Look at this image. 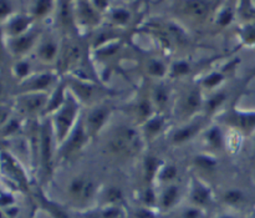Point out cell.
I'll use <instances>...</instances> for the list:
<instances>
[{"instance_id":"obj_12","label":"cell","mask_w":255,"mask_h":218,"mask_svg":"<svg viewBox=\"0 0 255 218\" xmlns=\"http://www.w3.org/2000/svg\"><path fill=\"white\" fill-rule=\"evenodd\" d=\"M30 22H31V19H29V17H26V16L15 17V19L12 20L9 25L10 31H11L14 35L20 34V32H22L25 29H26L27 25H29Z\"/></svg>"},{"instance_id":"obj_47","label":"cell","mask_w":255,"mask_h":218,"mask_svg":"<svg viewBox=\"0 0 255 218\" xmlns=\"http://www.w3.org/2000/svg\"><path fill=\"white\" fill-rule=\"evenodd\" d=\"M117 49H119V45H111L110 47H106V49L101 50L100 54L104 55V56H109V55H114L115 52L117 51Z\"/></svg>"},{"instance_id":"obj_9","label":"cell","mask_w":255,"mask_h":218,"mask_svg":"<svg viewBox=\"0 0 255 218\" xmlns=\"http://www.w3.org/2000/svg\"><path fill=\"white\" fill-rule=\"evenodd\" d=\"M54 80V76L50 74H42L40 76L35 77L31 82L29 84L30 90H44L49 86Z\"/></svg>"},{"instance_id":"obj_49","label":"cell","mask_w":255,"mask_h":218,"mask_svg":"<svg viewBox=\"0 0 255 218\" xmlns=\"http://www.w3.org/2000/svg\"><path fill=\"white\" fill-rule=\"evenodd\" d=\"M137 218H154V215L151 214L149 211L147 210H139L137 212Z\"/></svg>"},{"instance_id":"obj_32","label":"cell","mask_w":255,"mask_h":218,"mask_svg":"<svg viewBox=\"0 0 255 218\" xmlns=\"http://www.w3.org/2000/svg\"><path fill=\"white\" fill-rule=\"evenodd\" d=\"M50 7H51V2L45 1V0H40V1H37L36 5H35V14H36L37 16H41V15L46 14V12L49 11Z\"/></svg>"},{"instance_id":"obj_20","label":"cell","mask_w":255,"mask_h":218,"mask_svg":"<svg viewBox=\"0 0 255 218\" xmlns=\"http://www.w3.org/2000/svg\"><path fill=\"white\" fill-rule=\"evenodd\" d=\"M86 182L87 181H85V180H82V179L74 180V181H72L69 186L70 194H71L72 196H81L82 197L85 186H86Z\"/></svg>"},{"instance_id":"obj_53","label":"cell","mask_w":255,"mask_h":218,"mask_svg":"<svg viewBox=\"0 0 255 218\" xmlns=\"http://www.w3.org/2000/svg\"><path fill=\"white\" fill-rule=\"evenodd\" d=\"M253 218H255V217H253Z\"/></svg>"},{"instance_id":"obj_11","label":"cell","mask_w":255,"mask_h":218,"mask_svg":"<svg viewBox=\"0 0 255 218\" xmlns=\"http://www.w3.org/2000/svg\"><path fill=\"white\" fill-rule=\"evenodd\" d=\"M62 104H65L64 101V85L59 86L56 89V91L54 92L52 97L50 99L49 104H47V111H54V110L59 109Z\"/></svg>"},{"instance_id":"obj_25","label":"cell","mask_w":255,"mask_h":218,"mask_svg":"<svg viewBox=\"0 0 255 218\" xmlns=\"http://www.w3.org/2000/svg\"><path fill=\"white\" fill-rule=\"evenodd\" d=\"M224 100H226V95L224 94L214 95V96L211 97V99L208 100V102H207V110H208V111H214L217 107L221 106L222 102H223Z\"/></svg>"},{"instance_id":"obj_17","label":"cell","mask_w":255,"mask_h":218,"mask_svg":"<svg viewBox=\"0 0 255 218\" xmlns=\"http://www.w3.org/2000/svg\"><path fill=\"white\" fill-rule=\"evenodd\" d=\"M39 199L41 200V202H42V205H44L45 209H46L47 211L52 215V217L54 218H70L69 215H67L65 211H62L59 206H56V205L52 204V202L46 201V200H45L42 196H40Z\"/></svg>"},{"instance_id":"obj_36","label":"cell","mask_w":255,"mask_h":218,"mask_svg":"<svg viewBox=\"0 0 255 218\" xmlns=\"http://www.w3.org/2000/svg\"><path fill=\"white\" fill-rule=\"evenodd\" d=\"M177 176V169L174 166H167L161 174V179L163 181H171Z\"/></svg>"},{"instance_id":"obj_29","label":"cell","mask_w":255,"mask_h":218,"mask_svg":"<svg viewBox=\"0 0 255 218\" xmlns=\"http://www.w3.org/2000/svg\"><path fill=\"white\" fill-rule=\"evenodd\" d=\"M222 80H223V76H222V74L214 72V74L209 75V76H207L206 79H204L203 85L206 87H214V86H217L219 82H222Z\"/></svg>"},{"instance_id":"obj_44","label":"cell","mask_w":255,"mask_h":218,"mask_svg":"<svg viewBox=\"0 0 255 218\" xmlns=\"http://www.w3.org/2000/svg\"><path fill=\"white\" fill-rule=\"evenodd\" d=\"M183 218H202V214L198 209H188L184 211Z\"/></svg>"},{"instance_id":"obj_7","label":"cell","mask_w":255,"mask_h":218,"mask_svg":"<svg viewBox=\"0 0 255 218\" xmlns=\"http://www.w3.org/2000/svg\"><path fill=\"white\" fill-rule=\"evenodd\" d=\"M199 129V125H191V126H186L183 129L176 131V134L173 135V141L174 142H184L187 140H189L191 137H193L197 134Z\"/></svg>"},{"instance_id":"obj_24","label":"cell","mask_w":255,"mask_h":218,"mask_svg":"<svg viewBox=\"0 0 255 218\" xmlns=\"http://www.w3.org/2000/svg\"><path fill=\"white\" fill-rule=\"evenodd\" d=\"M148 72L151 75H154V76H163L164 72H166V66L161 61L153 60V61L149 62Z\"/></svg>"},{"instance_id":"obj_42","label":"cell","mask_w":255,"mask_h":218,"mask_svg":"<svg viewBox=\"0 0 255 218\" xmlns=\"http://www.w3.org/2000/svg\"><path fill=\"white\" fill-rule=\"evenodd\" d=\"M120 216V211L117 209H107L101 212L99 218H117Z\"/></svg>"},{"instance_id":"obj_4","label":"cell","mask_w":255,"mask_h":218,"mask_svg":"<svg viewBox=\"0 0 255 218\" xmlns=\"http://www.w3.org/2000/svg\"><path fill=\"white\" fill-rule=\"evenodd\" d=\"M107 116H109V110L106 107H99V109L92 110L87 116V125H89L90 130L94 132L99 131L106 121Z\"/></svg>"},{"instance_id":"obj_26","label":"cell","mask_w":255,"mask_h":218,"mask_svg":"<svg viewBox=\"0 0 255 218\" xmlns=\"http://www.w3.org/2000/svg\"><path fill=\"white\" fill-rule=\"evenodd\" d=\"M154 99H156V102L159 106H163L168 101V92L163 86H158L156 89V92H154Z\"/></svg>"},{"instance_id":"obj_21","label":"cell","mask_w":255,"mask_h":218,"mask_svg":"<svg viewBox=\"0 0 255 218\" xmlns=\"http://www.w3.org/2000/svg\"><path fill=\"white\" fill-rule=\"evenodd\" d=\"M207 136H208V141L211 142L212 146L216 147V149H219V147L222 146V144H223L222 132L218 127H213V129L208 132V135H207Z\"/></svg>"},{"instance_id":"obj_48","label":"cell","mask_w":255,"mask_h":218,"mask_svg":"<svg viewBox=\"0 0 255 218\" xmlns=\"http://www.w3.org/2000/svg\"><path fill=\"white\" fill-rule=\"evenodd\" d=\"M244 36H246L247 41H249V42L255 41V27H248L246 31V34H244Z\"/></svg>"},{"instance_id":"obj_34","label":"cell","mask_w":255,"mask_h":218,"mask_svg":"<svg viewBox=\"0 0 255 218\" xmlns=\"http://www.w3.org/2000/svg\"><path fill=\"white\" fill-rule=\"evenodd\" d=\"M189 72V65L186 61H178L173 65V75L181 76Z\"/></svg>"},{"instance_id":"obj_33","label":"cell","mask_w":255,"mask_h":218,"mask_svg":"<svg viewBox=\"0 0 255 218\" xmlns=\"http://www.w3.org/2000/svg\"><path fill=\"white\" fill-rule=\"evenodd\" d=\"M232 19H233V11L231 9H226L221 12L218 19V24L221 26H227V25L231 24Z\"/></svg>"},{"instance_id":"obj_41","label":"cell","mask_w":255,"mask_h":218,"mask_svg":"<svg viewBox=\"0 0 255 218\" xmlns=\"http://www.w3.org/2000/svg\"><path fill=\"white\" fill-rule=\"evenodd\" d=\"M29 64L27 62H19V64L16 65V74L17 76L20 77H24L26 76L27 74H29Z\"/></svg>"},{"instance_id":"obj_30","label":"cell","mask_w":255,"mask_h":218,"mask_svg":"<svg viewBox=\"0 0 255 218\" xmlns=\"http://www.w3.org/2000/svg\"><path fill=\"white\" fill-rule=\"evenodd\" d=\"M81 15L86 21H96V16H95L94 10H92L91 6H89L86 2H81Z\"/></svg>"},{"instance_id":"obj_2","label":"cell","mask_w":255,"mask_h":218,"mask_svg":"<svg viewBox=\"0 0 255 218\" xmlns=\"http://www.w3.org/2000/svg\"><path fill=\"white\" fill-rule=\"evenodd\" d=\"M52 142L51 132H50L49 124H45L41 130V161L44 169L47 174L51 172V159H52Z\"/></svg>"},{"instance_id":"obj_23","label":"cell","mask_w":255,"mask_h":218,"mask_svg":"<svg viewBox=\"0 0 255 218\" xmlns=\"http://www.w3.org/2000/svg\"><path fill=\"white\" fill-rule=\"evenodd\" d=\"M196 165L197 166H199L201 169L203 170H214V167H216L217 162L214 161L212 157H208V156H197L196 157Z\"/></svg>"},{"instance_id":"obj_50","label":"cell","mask_w":255,"mask_h":218,"mask_svg":"<svg viewBox=\"0 0 255 218\" xmlns=\"http://www.w3.org/2000/svg\"><path fill=\"white\" fill-rule=\"evenodd\" d=\"M5 212H6V215L9 217H15L17 215V209H14V207H9L7 210H5Z\"/></svg>"},{"instance_id":"obj_31","label":"cell","mask_w":255,"mask_h":218,"mask_svg":"<svg viewBox=\"0 0 255 218\" xmlns=\"http://www.w3.org/2000/svg\"><path fill=\"white\" fill-rule=\"evenodd\" d=\"M238 119L244 129H253V127H255V114L241 115Z\"/></svg>"},{"instance_id":"obj_38","label":"cell","mask_w":255,"mask_h":218,"mask_svg":"<svg viewBox=\"0 0 255 218\" xmlns=\"http://www.w3.org/2000/svg\"><path fill=\"white\" fill-rule=\"evenodd\" d=\"M95 194V185L94 182L91 181H87L86 182V186H85L84 190V194H82V199L84 200H90Z\"/></svg>"},{"instance_id":"obj_5","label":"cell","mask_w":255,"mask_h":218,"mask_svg":"<svg viewBox=\"0 0 255 218\" xmlns=\"http://www.w3.org/2000/svg\"><path fill=\"white\" fill-rule=\"evenodd\" d=\"M192 200L197 206H206L211 201V192L208 189L199 185L194 189L193 194H192Z\"/></svg>"},{"instance_id":"obj_8","label":"cell","mask_w":255,"mask_h":218,"mask_svg":"<svg viewBox=\"0 0 255 218\" xmlns=\"http://www.w3.org/2000/svg\"><path fill=\"white\" fill-rule=\"evenodd\" d=\"M32 41H34V35H22V36L17 37L12 41V49L16 52H24L31 46Z\"/></svg>"},{"instance_id":"obj_51","label":"cell","mask_w":255,"mask_h":218,"mask_svg":"<svg viewBox=\"0 0 255 218\" xmlns=\"http://www.w3.org/2000/svg\"><path fill=\"white\" fill-rule=\"evenodd\" d=\"M97 6H107V1H95Z\"/></svg>"},{"instance_id":"obj_35","label":"cell","mask_w":255,"mask_h":218,"mask_svg":"<svg viewBox=\"0 0 255 218\" xmlns=\"http://www.w3.org/2000/svg\"><path fill=\"white\" fill-rule=\"evenodd\" d=\"M106 197L107 201L111 202V204H115V202H119L122 200V192L119 189H116V187H112V189H110L107 191Z\"/></svg>"},{"instance_id":"obj_37","label":"cell","mask_w":255,"mask_h":218,"mask_svg":"<svg viewBox=\"0 0 255 218\" xmlns=\"http://www.w3.org/2000/svg\"><path fill=\"white\" fill-rule=\"evenodd\" d=\"M143 201L147 206H153V205L156 204V195H154L153 190H146V192H144L143 195Z\"/></svg>"},{"instance_id":"obj_19","label":"cell","mask_w":255,"mask_h":218,"mask_svg":"<svg viewBox=\"0 0 255 218\" xmlns=\"http://www.w3.org/2000/svg\"><path fill=\"white\" fill-rule=\"evenodd\" d=\"M199 105H201V94H199V91L194 90V91H192L191 94L187 96L186 107H187V110H191V111H193V110L198 109Z\"/></svg>"},{"instance_id":"obj_16","label":"cell","mask_w":255,"mask_h":218,"mask_svg":"<svg viewBox=\"0 0 255 218\" xmlns=\"http://www.w3.org/2000/svg\"><path fill=\"white\" fill-rule=\"evenodd\" d=\"M186 5L188 11L191 12V14L196 15V16L202 17L207 14V11H208V6H207L206 2L203 1H188L186 2Z\"/></svg>"},{"instance_id":"obj_13","label":"cell","mask_w":255,"mask_h":218,"mask_svg":"<svg viewBox=\"0 0 255 218\" xmlns=\"http://www.w3.org/2000/svg\"><path fill=\"white\" fill-rule=\"evenodd\" d=\"M72 87L76 91V94L79 96H81V99L87 100L92 96V92H94V86L89 84H85V82L80 81H72Z\"/></svg>"},{"instance_id":"obj_6","label":"cell","mask_w":255,"mask_h":218,"mask_svg":"<svg viewBox=\"0 0 255 218\" xmlns=\"http://www.w3.org/2000/svg\"><path fill=\"white\" fill-rule=\"evenodd\" d=\"M46 104V96L45 95H32L24 100V107L29 112H34L40 110Z\"/></svg>"},{"instance_id":"obj_45","label":"cell","mask_w":255,"mask_h":218,"mask_svg":"<svg viewBox=\"0 0 255 218\" xmlns=\"http://www.w3.org/2000/svg\"><path fill=\"white\" fill-rule=\"evenodd\" d=\"M11 11V5L7 1H1L0 2V16H6L9 12Z\"/></svg>"},{"instance_id":"obj_22","label":"cell","mask_w":255,"mask_h":218,"mask_svg":"<svg viewBox=\"0 0 255 218\" xmlns=\"http://www.w3.org/2000/svg\"><path fill=\"white\" fill-rule=\"evenodd\" d=\"M244 200V195L238 190H232L224 195V201L229 205H238Z\"/></svg>"},{"instance_id":"obj_14","label":"cell","mask_w":255,"mask_h":218,"mask_svg":"<svg viewBox=\"0 0 255 218\" xmlns=\"http://www.w3.org/2000/svg\"><path fill=\"white\" fill-rule=\"evenodd\" d=\"M177 197H178V189L176 186L168 187L162 196V206L164 209H169L177 201Z\"/></svg>"},{"instance_id":"obj_1","label":"cell","mask_w":255,"mask_h":218,"mask_svg":"<svg viewBox=\"0 0 255 218\" xmlns=\"http://www.w3.org/2000/svg\"><path fill=\"white\" fill-rule=\"evenodd\" d=\"M77 114V104L72 97L65 101V104L62 105L61 110L59 111V114L56 115V120H55V124H56V132H57V139L60 141L65 139V136L69 132L70 127L72 126V122H74L75 116Z\"/></svg>"},{"instance_id":"obj_27","label":"cell","mask_w":255,"mask_h":218,"mask_svg":"<svg viewBox=\"0 0 255 218\" xmlns=\"http://www.w3.org/2000/svg\"><path fill=\"white\" fill-rule=\"evenodd\" d=\"M162 126H163V120L159 119V117H154L147 122L146 129L149 134H157L162 129Z\"/></svg>"},{"instance_id":"obj_3","label":"cell","mask_w":255,"mask_h":218,"mask_svg":"<svg viewBox=\"0 0 255 218\" xmlns=\"http://www.w3.org/2000/svg\"><path fill=\"white\" fill-rule=\"evenodd\" d=\"M85 140H86V135H85V130H84V124L81 121L77 124L76 129L74 130L72 135L70 136L69 141L65 144L64 146V154L65 155H70L72 154L76 150L81 149L82 145L85 144Z\"/></svg>"},{"instance_id":"obj_52","label":"cell","mask_w":255,"mask_h":218,"mask_svg":"<svg viewBox=\"0 0 255 218\" xmlns=\"http://www.w3.org/2000/svg\"><path fill=\"white\" fill-rule=\"evenodd\" d=\"M219 218H234L233 216H229V215H226V216H222V217H219Z\"/></svg>"},{"instance_id":"obj_40","label":"cell","mask_w":255,"mask_h":218,"mask_svg":"<svg viewBox=\"0 0 255 218\" xmlns=\"http://www.w3.org/2000/svg\"><path fill=\"white\" fill-rule=\"evenodd\" d=\"M138 112L143 117L149 116V114H151V104L148 101H142L138 106Z\"/></svg>"},{"instance_id":"obj_10","label":"cell","mask_w":255,"mask_h":218,"mask_svg":"<svg viewBox=\"0 0 255 218\" xmlns=\"http://www.w3.org/2000/svg\"><path fill=\"white\" fill-rule=\"evenodd\" d=\"M116 136L121 137V139L125 140L127 144L131 145L132 147H134L137 145V132L134 131L133 129H131V127H126V126L120 127Z\"/></svg>"},{"instance_id":"obj_39","label":"cell","mask_w":255,"mask_h":218,"mask_svg":"<svg viewBox=\"0 0 255 218\" xmlns=\"http://www.w3.org/2000/svg\"><path fill=\"white\" fill-rule=\"evenodd\" d=\"M79 57H80L79 49H77L76 46L70 47L69 51H67V55H66V61L67 62H74V61H76Z\"/></svg>"},{"instance_id":"obj_43","label":"cell","mask_w":255,"mask_h":218,"mask_svg":"<svg viewBox=\"0 0 255 218\" xmlns=\"http://www.w3.org/2000/svg\"><path fill=\"white\" fill-rule=\"evenodd\" d=\"M19 127H20L19 122H17L16 120H11V121H10L9 124H7V126L5 127L4 135H10V134H12V132L16 131V130L19 129Z\"/></svg>"},{"instance_id":"obj_18","label":"cell","mask_w":255,"mask_h":218,"mask_svg":"<svg viewBox=\"0 0 255 218\" xmlns=\"http://www.w3.org/2000/svg\"><path fill=\"white\" fill-rule=\"evenodd\" d=\"M56 45L54 42H45L41 47H40V55L44 57L45 60H52L56 55Z\"/></svg>"},{"instance_id":"obj_46","label":"cell","mask_w":255,"mask_h":218,"mask_svg":"<svg viewBox=\"0 0 255 218\" xmlns=\"http://www.w3.org/2000/svg\"><path fill=\"white\" fill-rule=\"evenodd\" d=\"M0 204H1L2 207H7V206H10V205L14 204V199H12L11 195L2 194L1 199H0Z\"/></svg>"},{"instance_id":"obj_15","label":"cell","mask_w":255,"mask_h":218,"mask_svg":"<svg viewBox=\"0 0 255 218\" xmlns=\"http://www.w3.org/2000/svg\"><path fill=\"white\" fill-rule=\"evenodd\" d=\"M159 166V161L153 156H148L144 161V171H146V180L152 181L153 176L156 175L157 169Z\"/></svg>"},{"instance_id":"obj_28","label":"cell","mask_w":255,"mask_h":218,"mask_svg":"<svg viewBox=\"0 0 255 218\" xmlns=\"http://www.w3.org/2000/svg\"><path fill=\"white\" fill-rule=\"evenodd\" d=\"M112 17H114L115 21L119 22V24H125V22L128 21L129 17H131V15H129V12L127 11V10L117 9V10H115L114 14H112Z\"/></svg>"}]
</instances>
